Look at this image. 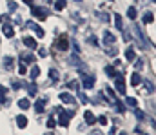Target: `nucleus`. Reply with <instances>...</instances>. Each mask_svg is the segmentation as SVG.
Masks as SVG:
<instances>
[{"mask_svg":"<svg viewBox=\"0 0 156 135\" xmlns=\"http://www.w3.org/2000/svg\"><path fill=\"white\" fill-rule=\"evenodd\" d=\"M133 31H134V39H136V42H138V46L142 47V49H147L149 47V44H147V37H145V33H144V29H142V26L140 24H134L133 26Z\"/></svg>","mask_w":156,"mask_h":135,"instance_id":"nucleus-1","label":"nucleus"},{"mask_svg":"<svg viewBox=\"0 0 156 135\" xmlns=\"http://www.w3.org/2000/svg\"><path fill=\"white\" fill-rule=\"evenodd\" d=\"M58 113H60V115H58V124L64 126V128H67V126H69V119H71L75 113H73V111H66V110H58Z\"/></svg>","mask_w":156,"mask_h":135,"instance_id":"nucleus-2","label":"nucleus"},{"mask_svg":"<svg viewBox=\"0 0 156 135\" xmlns=\"http://www.w3.org/2000/svg\"><path fill=\"white\" fill-rule=\"evenodd\" d=\"M80 77H82V86L85 90H91L94 86V77L93 75H87L85 71H80Z\"/></svg>","mask_w":156,"mask_h":135,"instance_id":"nucleus-3","label":"nucleus"},{"mask_svg":"<svg viewBox=\"0 0 156 135\" xmlns=\"http://www.w3.org/2000/svg\"><path fill=\"white\" fill-rule=\"evenodd\" d=\"M31 15L35 18H38V20H45V17H47L45 9L44 7H37V6H31Z\"/></svg>","mask_w":156,"mask_h":135,"instance_id":"nucleus-4","label":"nucleus"},{"mask_svg":"<svg viewBox=\"0 0 156 135\" xmlns=\"http://www.w3.org/2000/svg\"><path fill=\"white\" fill-rule=\"evenodd\" d=\"M115 88H116L118 93L125 95V82H123V77H122V75H116V77H115Z\"/></svg>","mask_w":156,"mask_h":135,"instance_id":"nucleus-5","label":"nucleus"},{"mask_svg":"<svg viewBox=\"0 0 156 135\" xmlns=\"http://www.w3.org/2000/svg\"><path fill=\"white\" fill-rule=\"evenodd\" d=\"M2 31H4V35H5L7 39H13V37H15V29H13L11 24H2Z\"/></svg>","mask_w":156,"mask_h":135,"instance_id":"nucleus-6","label":"nucleus"},{"mask_svg":"<svg viewBox=\"0 0 156 135\" xmlns=\"http://www.w3.org/2000/svg\"><path fill=\"white\" fill-rule=\"evenodd\" d=\"M56 46H58V49L66 51V49L69 47V40H67V35H62V37L58 39V42H56Z\"/></svg>","mask_w":156,"mask_h":135,"instance_id":"nucleus-7","label":"nucleus"},{"mask_svg":"<svg viewBox=\"0 0 156 135\" xmlns=\"http://www.w3.org/2000/svg\"><path fill=\"white\" fill-rule=\"evenodd\" d=\"M104 42H105V46H113L116 42V39L111 31H104Z\"/></svg>","mask_w":156,"mask_h":135,"instance_id":"nucleus-8","label":"nucleus"},{"mask_svg":"<svg viewBox=\"0 0 156 135\" xmlns=\"http://www.w3.org/2000/svg\"><path fill=\"white\" fill-rule=\"evenodd\" d=\"M60 100H62V102H66V104H75V99H73V95H71V93H67V91L60 93Z\"/></svg>","mask_w":156,"mask_h":135,"instance_id":"nucleus-9","label":"nucleus"},{"mask_svg":"<svg viewBox=\"0 0 156 135\" xmlns=\"http://www.w3.org/2000/svg\"><path fill=\"white\" fill-rule=\"evenodd\" d=\"M45 104H47V99H38V100L35 102V111H37V113H42L44 108H45Z\"/></svg>","mask_w":156,"mask_h":135,"instance_id":"nucleus-10","label":"nucleus"},{"mask_svg":"<svg viewBox=\"0 0 156 135\" xmlns=\"http://www.w3.org/2000/svg\"><path fill=\"white\" fill-rule=\"evenodd\" d=\"M24 44L27 46L29 49H37V47H38L37 40H35V39H31V37H24Z\"/></svg>","mask_w":156,"mask_h":135,"instance_id":"nucleus-11","label":"nucleus"},{"mask_svg":"<svg viewBox=\"0 0 156 135\" xmlns=\"http://www.w3.org/2000/svg\"><path fill=\"white\" fill-rule=\"evenodd\" d=\"M125 58L131 60V62L136 58V51H134V47H127V49H125Z\"/></svg>","mask_w":156,"mask_h":135,"instance_id":"nucleus-12","label":"nucleus"},{"mask_svg":"<svg viewBox=\"0 0 156 135\" xmlns=\"http://www.w3.org/2000/svg\"><path fill=\"white\" fill-rule=\"evenodd\" d=\"M83 117H85V122H87L89 126H93V124L96 122V117L93 115V111H85V115H83Z\"/></svg>","mask_w":156,"mask_h":135,"instance_id":"nucleus-13","label":"nucleus"},{"mask_svg":"<svg viewBox=\"0 0 156 135\" xmlns=\"http://www.w3.org/2000/svg\"><path fill=\"white\" fill-rule=\"evenodd\" d=\"M29 26L33 28V31L37 33V37H38V39H42V37H44V29L40 28L38 24H33V22H29Z\"/></svg>","mask_w":156,"mask_h":135,"instance_id":"nucleus-14","label":"nucleus"},{"mask_svg":"<svg viewBox=\"0 0 156 135\" xmlns=\"http://www.w3.org/2000/svg\"><path fill=\"white\" fill-rule=\"evenodd\" d=\"M131 84H133V86L142 84V77H140V73H133V75H131Z\"/></svg>","mask_w":156,"mask_h":135,"instance_id":"nucleus-15","label":"nucleus"},{"mask_svg":"<svg viewBox=\"0 0 156 135\" xmlns=\"http://www.w3.org/2000/svg\"><path fill=\"white\" fill-rule=\"evenodd\" d=\"M5 95H7V88L0 86V104H7V99H5Z\"/></svg>","mask_w":156,"mask_h":135,"instance_id":"nucleus-16","label":"nucleus"},{"mask_svg":"<svg viewBox=\"0 0 156 135\" xmlns=\"http://www.w3.org/2000/svg\"><path fill=\"white\" fill-rule=\"evenodd\" d=\"M13 64H15V60L11 57H4V68L5 69H13Z\"/></svg>","mask_w":156,"mask_h":135,"instance_id":"nucleus-17","label":"nucleus"},{"mask_svg":"<svg viewBox=\"0 0 156 135\" xmlns=\"http://www.w3.org/2000/svg\"><path fill=\"white\" fill-rule=\"evenodd\" d=\"M16 124H18V128H26L27 126V119L24 115H18L16 117Z\"/></svg>","mask_w":156,"mask_h":135,"instance_id":"nucleus-18","label":"nucleus"},{"mask_svg":"<svg viewBox=\"0 0 156 135\" xmlns=\"http://www.w3.org/2000/svg\"><path fill=\"white\" fill-rule=\"evenodd\" d=\"M66 4H67V0H55V9L56 11H62L66 7Z\"/></svg>","mask_w":156,"mask_h":135,"instance_id":"nucleus-19","label":"nucleus"},{"mask_svg":"<svg viewBox=\"0 0 156 135\" xmlns=\"http://www.w3.org/2000/svg\"><path fill=\"white\" fill-rule=\"evenodd\" d=\"M142 20H144V24H151V22L154 20V15L149 11V13H145V15H144V18H142Z\"/></svg>","mask_w":156,"mask_h":135,"instance_id":"nucleus-20","label":"nucleus"},{"mask_svg":"<svg viewBox=\"0 0 156 135\" xmlns=\"http://www.w3.org/2000/svg\"><path fill=\"white\" fill-rule=\"evenodd\" d=\"M49 77H51V81H53V82H58V79H60V77H58V71H56L55 68H51V69H49Z\"/></svg>","mask_w":156,"mask_h":135,"instance_id":"nucleus-21","label":"nucleus"},{"mask_svg":"<svg viewBox=\"0 0 156 135\" xmlns=\"http://www.w3.org/2000/svg\"><path fill=\"white\" fill-rule=\"evenodd\" d=\"M105 73H107L109 77H113V79H115V77L118 75L116 69H115V66H105Z\"/></svg>","mask_w":156,"mask_h":135,"instance_id":"nucleus-22","label":"nucleus"},{"mask_svg":"<svg viewBox=\"0 0 156 135\" xmlns=\"http://www.w3.org/2000/svg\"><path fill=\"white\" fill-rule=\"evenodd\" d=\"M18 106H20L22 110H27V108L31 106V102H29L27 99H20V100H18Z\"/></svg>","mask_w":156,"mask_h":135,"instance_id":"nucleus-23","label":"nucleus"},{"mask_svg":"<svg viewBox=\"0 0 156 135\" xmlns=\"http://www.w3.org/2000/svg\"><path fill=\"white\" fill-rule=\"evenodd\" d=\"M115 26H116L118 29H123V22H122V17H120V15H115Z\"/></svg>","mask_w":156,"mask_h":135,"instance_id":"nucleus-24","label":"nucleus"},{"mask_svg":"<svg viewBox=\"0 0 156 135\" xmlns=\"http://www.w3.org/2000/svg\"><path fill=\"white\" fill-rule=\"evenodd\" d=\"M136 15H138V11H136L134 7H129V9H127V17H129L131 20H134V18H136Z\"/></svg>","mask_w":156,"mask_h":135,"instance_id":"nucleus-25","label":"nucleus"},{"mask_svg":"<svg viewBox=\"0 0 156 135\" xmlns=\"http://www.w3.org/2000/svg\"><path fill=\"white\" fill-rule=\"evenodd\" d=\"M125 102H127L131 108H136V106H138V100H136V99H133V97H127V99H125Z\"/></svg>","mask_w":156,"mask_h":135,"instance_id":"nucleus-26","label":"nucleus"},{"mask_svg":"<svg viewBox=\"0 0 156 135\" xmlns=\"http://www.w3.org/2000/svg\"><path fill=\"white\" fill-rule=\"evenodd\" d=\"M105 93L109 95V100H111V102H115V100H116V95H115V91L111 90V88H105Z\"/></svg>","mask_w":156,"mask_h":135,"instance_id":"nucleus-27","label":"nucleus"},{"mask_svg":"<svg viewBox=\"0 0 156 135\" xmlns=\"http://www.w3.org/2000/svg\"><path fill=\"white\" fill-rule=\"evenodd\" d=\"M40 75V68L38 66H33V69H31V79H37Z\"/></svg>","mask_w":156,"mask_h":135,"instance_id":"nucleus-28","label":"nucleus"},{"mask_svg":"<svg viewBox=\"0 0 156 135\" xmlns=\"http://www.w3.org/2000/svg\"><path fill=\"white\" fill-rule=\"evenodd\" d=\"M27 91H29V95H37V91H38L37 84H29V86H27Z\"/></svg>","mask_w":156,"mask_h":135,"instance_id":"nucleus-29","label":"nucleus"},{"mask_svg":"<svg viewBox=\"0 0 156 135\" xmlns=\"http://www.w3.org/2000/svg\"><path fill=\"white\" fill-rule=\"evenodd\" d=\"M18 73H20V75H26V73H27V68H26L24 62H20V66H18Z\"/></svg>","mask_w":156,"mask_h":135,"instance_id":"nucleus-30","label":"nucleus"},{"mask_svg":"<svg viewBox=\"0 0 156 135\" xmlns=\"http://www.w3.org/2000/svg\"><path fill=\"white\" fill-rule=\"evenodd\" d=\"M105 49H107V55H109V57H115V55H116V49H115V47L105 46Z\"/></svg>","mask_w":156,"mask_h":135,"instance_id":"nucleus-31","label":"nucleus"},{"mask_svg":"<svg viewBox=\"0 0 156 135\" xmlns=\"http://www.w3.org/2000/svg\"><path fill=\"white\" fill-rule=\"evenodd\" d=\"M22 62H35V57L33 55H24L22 57Z\"/></svg>","mask_w":156,"mask_h":135,"instance_id":"nucleus-32","label":"nucleus"},{"mask_svg":"<svg viewBox=\"0 0 156 135\" xmlns=\"http://www.w3.org/2000/svg\"><path fill=\"white\" fill-rule=\"evenodd\" d=\"M134 113H136V117H138L140 121H144V119H145V115L142 113V110H138V108H134Z\"/></svg>","mask_w":156,"mask_h":135,"instance_id":"nucleus-33","label":"nucleus"},{"mask_svg":"<svg viewBox=\"0 0 156 135\" xmlns=\"http://www.w3.org/2000/svg\"><path fill=\"white\" fill-rule=\"evenodd\" d=\"M144 82H145V88L151 91V93L154 91V86H153V82H151V81H144Z\"/></svg>","mask_w":156,"mask_h":135,"instance_id":"nucleus-34","label":"nucleus"},{"mask_svg":"<svg viewBox=\"0 0 156 135\" xmlns=\"http://www.w3.org/2000/svg\"><path fill=\"white\" fill-rule=\"evenodd\" d=\"M67 86H69L71 90H78V82H76V81H71V82H67Z\"/></svg>","mask_w":156,"mask_h":135,"instance_id":"nucleus-35","label":"nucleus"},{"mask_svg":"<svg viewBox=\"0 0 156 135\" xmlns=\"http://www.w3.org/2000/svg\"><path fill=\"white\" fill-rule=\"evenodd\" d=\"M11 88H13V90H20V88H22V84H20L18 81H13V84H11Z\"/></svg>","mask_w":156,"mask_h":135,"instance_id":"nucleus-36","label":"nucleus"},{"mask_svg":"<svg viewBox=\"0 0 156 135\" xmlns=\"http://www.w3.org/2000/svg\"><path fill=\"white\" fill-rule=\"evenodd\" d=\"M78 97H80V102H82V104H87V102H89V99H87V97H85L83 93H80Z\"/></svg>","mask_w":156,"mask_h":135,"instance_id":"nucleus-37","label":"nucleus"},{"mask_svg":"<svg viewBox=\"0 0 156 135\" xmlns=\"http://www.w3.org/2000/svg\"><path fill=\"white\" fill-rule=\"evenodd\" d=\"M98 122L105 126V124H107V117H105V115H100V117H98Z\"/></svg>","mask_w":156,"mask_h":135,"instance_id":"nucleus-38","label":"nucleus"},{"mask_svg":"<svg viewBox=\"0 0 156 135\" xmlns=\"http://www.w3.org/2000/svg\"><path fill=\"white\" fill-rule=\"evenodd\" d=\"M47 128H49V130H51V128H55V119H53V117H49V119H47Z\"/></svg>","mask_w":156,"mask_h":135,"instance_id":"nucleus-39","label":"nucleus"},{"mask_svg":"<svg viewBox=\"0 0 156 135\" xmlns=\"http://www.w3.org/2000/svg\"><path fill=\"white\" fill-rule=\"evenodd\" d=\"M123 40H127V42L131 40V35H129V31H123Z\"/></svg>","mask_w":156,"mask_h":135,"instance_id":"nucleus-40","label":"nucleus"},{"mask_svg":"<svg viewBox=\"0 0 156 135\" xmlns=\"http://www.w3.org/2000/svg\"><path fill=\"white\" fill-rule=\"evenodd\" d=\"M89 42H91L93 46H96V44H98V42H96V37H89Z\"/></svg>","mask_w":156,"mask_h":135,"instance_id":"nucleus-41","label":"nucleus"},{"mask_svg":"<svg viewBox=\"0 0 156 135\" xmlns=\"http://www.w3.org/2000/svg\"><path fill=\"white\" fill-rule=\"evenodd\" d=\"M9 9L15 11V9H16V4H15V2H9Z\"/></svg>","mask_w":156,"mask_h":135,"instance_id":"nucleus-42","label":"nucleus"},{"mask_svg":"<svg viewBox=\"0 0 156 135\" xmlns=\"http://www.w3.org/2000/svg\"><path fill=\"white\" fill-rule=\"evenodd\" d=\"M45 55H47V51L44 47H40V57H45Z\"/></svg>","mask_w":156,"mask_h":135,"instance_id":"nucleus-43","label":"nucleus"},{"mask_svg":"<svg viewBox=\"0 0 156 135\" xmlns=\"http://www.w3.org/2000/svg\"><path fill=\"white\" fill-rule=\"evenodd\" d=\"M91 135H104L102 132H98V130H94V132H91Z\"/></svg>","mask_w":156,"mask_h":135,"instance_id":"nucleus-44","label":"nucleus"},{"mask_svg":"<svg viewBox=\"0 0 156 135\" xmlns=\"http://www.w3.org/2000/svg\"><path fill=\"white\" fill-rule=\"evenodd\" d=\"M109 135H116V128H111V132H109Z\"/></svg>","mask_w":156,"mask_h":135,"instance_id":"nucleus-45","label":"nucleus"},{"mask_svg":"<svg viewBox=\"0 0 156 135\" xmlns=\"http://www.w3.org/2000/svg\"><path fill=\"white\" fill-rule=\"evenodd\" d=\"M22 2H26L27 6H33V0H22Z\"/></svg>","mask_w":156,"mask_h":135,"instance_id":"nucleus-46","label":"nucleus"},{"mask_svg":"<svg viewBox=\"0 0 156 135\" xmlns=\"http://www.w3.org/2000/svg\"><path fill=\"white\" fill-rule=\"evenodd\" d=\"M120 135H127V133H125V132H122V133H120Z\"/></svg>","mask_w":156,"mask_h":135,"instance_id":"nucleus-47","label":"nucleus"},{"mask_svg":"<svg viewBox=\"0 0 156 135\" xmlns=\"http://www.w3.org/2000/svg\"><path fill=\"white\" fill-rule=\"evenodd\" d=\"M45 135H53V133H45Z\"/></svg>","mask_w":156,"mask_h":135,"instance_id":"nucleus-48","label":"nucleus"},{"mask_svg":"<svg viewBox=\"0 0 156 135\" xmlns=\"http://www.w3.org/2000/svg\"><path fill=\"white\" fill-rule=\"evenodd\" d=\"M45 2H51V0H45Z\"/></svg>","mask_w":156,"mask_h":135,"instance_id":"nucleus-49","label":"nucleus"},{"mask_svg":"<svg viewBox=\"0 0 156 135\" xmlns=\"http://www.w3.org/2000/svg\"><path fill=\"white\" fill-rule=\"evenodd\" d=\"M78 2H80V0H78Z\"/></svg>","mask_w":156,"mask_h":135,"instance_id":"nucleus-50","label":"nucleus"}]
</instances>
